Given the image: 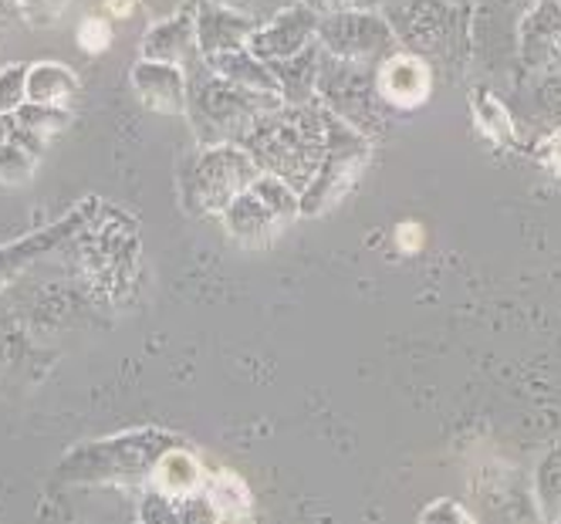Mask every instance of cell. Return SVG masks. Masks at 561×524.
Here are the masks:
<instances>
[{
  "label": "cell",
  "mask_w": 561,
  "mask_h": 524,
  "mask_svg": "<svg viewBox=\"0 0 561 524\" xmlns=\"http://www.w3.org/2000/svg\"><path fill=\"white\" fill-rule=\"evenodd\" d=\"M129 82L136 89V95L163 115H180L186 109V75L180 65H170V61H152V58H142Z\"/></svg>",
  "instance_id": "cell-1"
},
{
  "label": "cell",
  "mask_w": 561,
  "mask_h": 524,
  "mask_svg": "<svg viewBox=\"0 0 561 524\" xmlns=\"http://www.w3.org/2000/svg\"><path fill=\"white\" fill-rule=\"evenodd\" d=\"M322 34L345 58H369L392 45L389 31L376 18H366V14H335L332 21L322 24Z\"/></svg>",
  "instance_id": "cell-2"
},
{
  "label": "cell",
  "mask_w": 561,
  "mask_h": 524,
  "mask_svg": "<svg viewBox=\"0 0 561 524\" xmlns=\"http://www.w3.org/2000/svg\"><path fill=\"white\" fill-rule=\"evenodd\" d=\"M254 34V24L220 4H204L196 11V45L207 58L220 52H237Z\"/></svg>",
  "instance_id": "cell-3"
},
{
  "label": "cell",
  "mask_w": 561,
  "mask_h": 524,
  "mask_svg": "<svg viewBox=\"0 0 561 524\" xmlns=\"http://www.w3.org/2000/svg\"><path fill=\"white\" fill-rule=\"evenodd\" d=\"M193 45H196V14L186 8V11H176L167 21H159L142 37V58L183 65V61H190Z\"/></svg>",
  "instance_id": "cell-4"
},
{
  "label": "cell",
  "mask_w": 561,
  "mask_h": 524,
  "mask_svg": "<svg viewBox=\"0 0 561 524\" xmlns=\"http://www.w3.org/2000/svg\"><path fill=\"white\" fill-rule=\"evenodd\" d=\"M311 31H314V18L305 8H295L285 18H277L267 31L251 34V52L261 61L264 58H291L308 45Z\"/></svg>",
  "instance_id": "cell-5"
},
{
  "label": "cell",
  "mask_w": 561,
  "mask_h": 524,
  "mask_svg": "<svg viewBox=\"0 0 561 524\" xmlns=\"http://www.w3.org/2000/svg\"><path fill=\"white\" fill-rule=\"evenodd\" d=\"M379 92L396 105H420L430 95V68L413 55H392L379 71Z\"/></svg>",
  "instance_id": "cell-6"
},
{
  "label": "cell",
  "mask_w": 561,
  "mask_h": 524,
  "mask_svg": "<svg viewBox=\"0 0 561 524\" xmlns=\"http://www.w3.org/2000/svg\"><path fill=\"white\" fill-rule=\"evenodd\" d=\"M78 92V75L61 61H37L27 68V102L65 109Z\"/></svg>",
  "instance_id": "cell-7"
},
{
  "label": "cell",
  "mask_w": 561,
  "mask_h": 524,
  "mask_svg": "<svg viewBox=\"0 0 561 524\" xmlns=\"http://www.w3.org/2000/svg\"><path fill=\"white\" fill-rule=\"evenodd\" d=\"M152 488L159 498H167V501H186L199 488V464L183 451H167L156 460Z\"/></svg>",
  "instance_id": "cell-8"
},
{
  "label": "cell",
  "mask_w": 561,
  "mask_h": 524,
  "mask_svg": "<svg viewBox=\"0 0 561 524\" xmlns=\"http://www.w3.org/2000/svg\"><path fill=\"white\" fill-rule=\"evenodd\" d=\"M210 511L220 514V517H244L248 508H251V498L244 491V483H240L233 474H217L210 480Z\"/></svg>",
  "instance_id": "cell-9"
},
{
  "label": "cell",
  "mask_w": 561,
  "mask_h": 524,
  "mask_svg": "<svg viewBox=\"0 0 561 524\" xmlns=\"http://www.w3.org/2000/svg\"><path fill=\"white\" fill-rule=\"evenodd\" d=\"M14 118H18V126H21V129H27V133H34V136H48V133L65 129L68 112H65V109H58V105L24 102V105L14 112Z\"/></svg>",
  "instance_id": "cell-10"
},
{
  "label": "cell",
  "mask_w": 561,
  "mask_h": 524,
  "mask_svg": "<svg viewBox=\"0 0 561 524\" xmlns=\"http://www.w3.org/2000/svg\"><path fill=\"white\" fill-rule=\"evenodd\" d=\"M27 102V65L0 68V115H14Z\"/></svg>",
  "instance_id": "cell-11"
},
{
  "label": "cell",
  "mask_w": 561,
  "mask_h": 524,
  "mask_svg": "<svg viewBox=\"0 0 561 524\" xmlns=\"http://www.w3.org/2000/svg\"><path fill=\"white\" fill-rule=\"evenodd\" d=\"M78 48L89 55H102L112 48V24L102 14H89L78 24Z\"/></svg>",
  "instance_id": "cell-12"
},
{
  "label": "cell",
  "mask_w": 561,
  "mask_h": 524,
  "mask_svg": "<svg viewBox=\"0 0 561 524\" xmlns=\"http://www.w3.org/2000/svg\"><path fill=\"white\" fill-rule=\"evenodd\" d=\"M31 167H34V156H31L24 146H18V143H8L4 149H0V180H4V183L27 180Z\"/></svg>",
  "instance_id": "cell-13"
},
{
  "label": "cell",
  "mask_w": 561,
  "mask_h": 524,
  "mask_svg": "<svg viewBox=\"0 0 561 524\" xmlns=\"http://www.w3.org/2000/svg\"><path fill=\"white\" fill-rule=\"evenodd\" d=\"M21 4V14L31 21V24H55L61 14H65V8L71 4V0H18Z\"/></svg>",
  "instance_id": "cell-14"
},
{
  "label": "cell",
  "mask_w": 561,
  "mask_h": 524,
  "mask_svg": "<svg viewBox=\"0 0 561 524\" xmlns=\"http://www.w3.org/2000/svg\"><path fill=\"white\" fill-rule=\"evenodd\" d=\"M477 109H484L488 112V118H484V129H491V133H497V136H511V126H507V118H504V109L494 102V99H477Z\"/></svg>",
  "instance_id": "cell-15"
},
{
  "label": "cell",
  "mask_w": 561,
  "mask_h": 524,
  "mask_svg": "<svg viewBox=\"0 0 561 524\" xmlns=\"http://www.w3.org/2000/svg\"><path fill=\"white\" fill-rule=\"evenodd\" d=\"M396 244L403 248V251H420V244H423V230H420V224H403L396 230Z\"/></svg>",
  "instance_id": "cell-16"
},
{
  "label": "cell",
  "mask_w": 561,
  "mask_h": 524,
  "mask_svg": "<svg viewBox=\"0 0 561 524\" xmlns=\"http://www.w3.org/2000/svg\"><path fill=\"white\" fill-rule=\"evenodd\" d=\"M423 517H430V521H436V517H454V521H470V514L467 511H460L457 504H436V508H430V511H423Z\"/></svg>",
  "instance_id": "cell-17"
},
{
  "label": "cell",
  "mask_w": 561,
  "mask_h": 524,
  "mask_svg": "<svg viewBox=\"0 0 561 524\" xmlns=\"http://www.w3.org/2000/svg\"><path fill=\"white\" fill-rule=\"evenodd\" d=\"M541 156L548 159V163H551L554 170H561V133H554V136H551V139L545 143Z\"/></svg>",
  "instance_id": "cell-18"
},
{
  "label": "cell",
  "mask_w": 561,
  "mask_h": 524,
  "mask_svg": "<svg viewBox=\"0 0 561 524\" xmlns=\"http://www.w3.org/2000/svg\"><path fill=\"white\" fill-rule=\"evenodd\" d=\"M105 11L112 18H129L136 11V0H105Z\"/></svg>",
  "instance_id": "cell-19"
},
{
  "label": "cell",
  "mask_w": 561,
  "mask_h": 524,
  "mask_svg": "<svg viewBox=\"0 0 561 524\" xmlns=\"http://www.w3.org/2000/svg\"><path fill=\"white\" fill-rule=\"evenodd\" d=\"M21 14V4L18 0H0V21H11V18H18Z\"/></svg>",
  "instance_id": "cell-20"
},
{
  "label": "cell",
  "mask_w": 561,
  "mask_h": 524,
  "mask_svg": "<svg viewBox=\"0 0 561 524\" xmlns=\"http://www.w3.org/2000/svg\"><path fill=\"white\" fill-rule=\"evenodd\" d=\"M11 115H0V149L8 146V136H11V123H8Z\"/></svg>",
  "instance_id": "cell-21"
},
{
  "label": "cell",
  "mask_w": 561,
  "mask_h": 524,
  "mask_svg": "<svg viewBox=\"0 0 561 524\" xmlns=\"http://www.w3.org/2000/svg\"><path fill=\"white\" fill-rule=\"evenodd\" d=\"M311 4H318V8H335V4H342V0H311Z\"/></svg>",
  "instance_id": "cell-22"
}]
</instances>
